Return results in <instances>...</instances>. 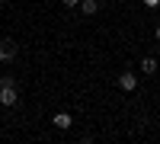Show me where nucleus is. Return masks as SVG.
<instances>
[{
    "label": "nucleus",
    "mask_w": 160,
    "mask_h": 144,
    "mask_svg": "<svg viewBox=\"0 0 160 144\" xmlns=\"http://www.w3.org/2000/svg\"><path fill=\"white\" fill-rule=\"evenodd\" d=\"M16 83H13V77H0V106H16Z\"/></svg>",
    "instance_id": "obj_1"
},
{
    "label": "nucleus",
    "mask_w": 160,
    "mask_h": 144,
    "mask_svg": "<svg viewBox=\"0 0 160 144\" xmlns=\"http://www.w3.org/2000/svg\"><path fill=\"white\" fill-rule=\"evenodd\" d=\"M16 51H19V45L13 42V38H3V42H0V64H10L16 58Z\"/></svg>",
    "instance_id": "obj_2"
},
{
    "label": "nucleus",
    "mask_w": 160,
    "mask_h": 144,
    "mask_svg": "<svg viewBox=\"0 0 160 144\" xmlns=\"http://www.w3.org/2000/svg\"><path fill=\"white\" fill-rule=\"evenodd\" d=\"M118 87H122L125 93H135V90H138V74L135 71H122V74H118Z\"/></svg>",
    "instance_id": "obj_3"
},
{
    "label": "nucleus",
    "mask_w": 160,
    "mask_h": 144,
    "mask_svg": "<svg viewBox=\"0 0 160 144\" xmlns=\"http://www.w3.org/2000/svg\"><path fill=\"white\" fill-rule=\"evenodd\" d=\"M51 125L61 128V132H68V128L74 125V119H71V112H55V115H51Z\"/></svg>",
    "instance_id": "obj_4"
},
{
    "label": "nucleus",
    "mask_w": 160,
    "mask_h": 144,
    "mask_svg": "<svg viewBox=\"0 0 160 144\" xmlns=\"http://www.w3.org/2000/svg\"><path fill=\"white\" fill-rule=\"evenodd\" d=\"M80 10H83L87 16H93V13L99 10V0H80Z\"/></svg>",
    "instance_id": "obj_5"
},
{
    "label": "nucleus",
    "mask_w": 160,
    "mask_h": 144,
    "mask_svg": "<svg viewBox=\"0 0 160 144\" xmlns=\"http://www.w3.org/2000/svg\"><path fill=\"white\" fill-rule=\"evenodd\" d=\"M141 71L154 77V74H157V61H154V58H144V61H141Z\"/></svg>",
    "instance_id": "obj_6"
},
{
    "label": "nucleus",
    "mask_w": 160,
    "mask_h": 144,
    "mask_svg": "<svg viewBox=\"0 0 160 144\" xmlns=\"http://www.w3.org/2000/svg\"><path fill=\"white\" fill-rule=\"evenodd\" d=\"M64 7H80V0H61Z\"/></svg>",
    "instance_id": "obj_7"
},
{
    "label": "nucleus",
    "mask_w": 160,
    "mask_h": 144,
    "mask_svg": "<svg viewBox=\"0 0 160 144\" xmlns=\"http://www.w3.org/2000/svg\"><path fill=\"white\" fill-rule=\"evenodd\" d=\"M144 7H160V0H141Z\"/></svg>",
    "instance_id": "obj_8"
},
{
    "label": "nucleus",
    "mask_w": 160,
    "mask_h": 144,
    "mask_svg": "<svg viewBox=\"0 0 160 144\" xmlns=\"http://www.w3.org/2000/svg\"><path fill=\"white\" fill-rule=\"evenodd\" d=\"M157 38H160V26H157Z\"/></svg>",
    "instance_id": "obj_9"
}]
</instances>
